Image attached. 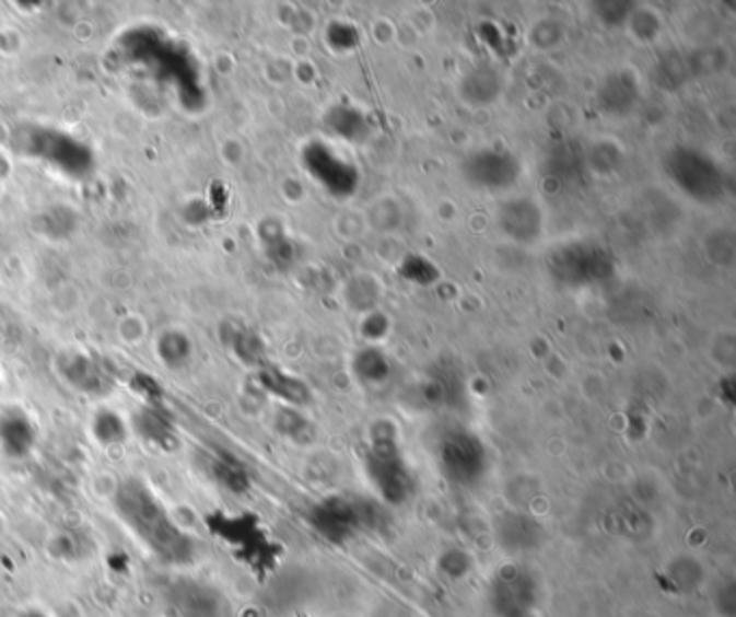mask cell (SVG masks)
Returning <instances> with one entry per match:
<instances>
[{
    "mask_svg": "<svg viewBox=\"0 0 736 617\" xmlns=\"http://www.w3.org/2000/svg\"><path fill=\"white\" fill-rule=\"evenodd\" d=\"M117 508L135 538L154 557L173 566L186 563L190 559L192 544L186 540L182 529L168 519L161 501H156L145 488L121 490Z\"/></svg>",
    "mask_w": 736,
    "mask_h": 617,
    "instance_id": "cell-1",
    "label": "cell"
},
{
    "mask_svg": "<svg viewBox=\"0 0 736 617\" xmlns=\"http://www.w3.org/2000/svg\"><path fill=\"white\" fill-rule=\"evenodd\" d=\"M665 173L674 186L696 203L713 206L726 195V177L711 155L693 148H674L665 154Z\"/></svg>",
    "mask_w": 736,
    "mask_h": 617,
    "instance_id": "cell-2",
    "label": "cell"
},
{
    "mask_svg": "<svg viewBox=\"0 0 736 617\" xmlns=\"http://www.w3.org/2000/svg\"><path fill=\"white\" fill-rule=\"evenodd\" d=\"M547 270L566 288H589L616 275V259L596 242H569L549 253Z\"/></svg>",
    "mask_w": 736,
    "mask_h": 617,
    "instance_id": "cell-3",
    "label": "cell"
},
{
    "mask_svg": "<svg viewBox=\"0 0 736 617\" xmlns=\"http://www.w3.org/2000/svg\"><path fill=\"white\" fill-rule=\"evenodd\" d=\"M365 473L387 503L400 505L409 499L412 477L394 430L376 428L372 432V441L365 454Z\"/></svg>",
    "mask_w": 736,
    "mask_h": 617,
    "instance_id": "cell-4",
    "label": "cell"
},
{
    "mask_svg": "<svg viewBox=\"0 0 736 617\" xmlns=\"http://www.w3.org/2000/svg\"><path fill=\"white\" fill-rule=\"evenodd\" d=\"M436 458L443 475L458 486H474L487 470V450L482 441L467 430H449L436 445Z\"/></svg>",
    "mask_w": 736,
    "mask_h": 617,
    "instance_id": "cell-5",
    "label": "cell"
},
{
    "mask_svg": "<svg viewBox=\"0 0 736 617\" xmlns=\"http://www.w3.org/2000/svg\"><path fill=\"white\" fill-rule=\"evenodd\" d=\"M463 177L478 190L503 193L510 190L521 177V162L505 150H480L465 158Z\"/></svg>",
    "mask_w": 736,
    "mask_h": 617,
    "instance_id": "cell-6",
    "label": "cell"
},
{
    "mask_svg": "<svg viewBox=\"0 0 736 617\" xmlns=\"http://www.w3.org/2000/svg\"><path fill=\"white\" fill-rule=\"evenodd\" d=\"M305 166L314 175V179L327 188L332 197L346 199L359 188V171L343 155L337 154L325 143H312L305 154Z\"/></svg>",
    "mask_w": 736,
    "mask_h": 617,
    "instance_id": "cell-7",
    "label": "cell"
},
{
    "mask_svg": "<svg viewBox=\"0 0 736 617\" xmlns=\"http://www.w3.org/2000/svg\"><path fill=\"white\" fill-rule=\"evenodd\" d=\"M372 514L357 501L328 499L316 508L312 523L330 542L350 540L359 529L367 527Z\"/></svg>",
    "mask_w": 736,
    "mask_h": 617,
    "instance_id": "cell-8",
    "label": "cell"
},
{
    "mask_svg": "<svg viewBox=\"0 0 736 617\" xmlns=\"http://www.w3.org/2000/svg\"><path fill=\"white\" fill-rule=\"evenodd\" d=\"M496 225L507 240L527 246L536 244L542 237L545 214L534 199L514 197L499 208Z\"/></svg>",
    "mask_w": 736,
    "mask_h": 617,
    "instance_id": "cell-9",
    "label": "cell"
},
{
    "mask_svg": "<svg viewBox=\"0 0 736 617\" xmlns=\"http://www.w3.org/2000/svg\"><path fill=\"white\" fill-rule=\"evenodd\" d=\"M642 97L638 78L631 72H611L596 89V106L605 117H629Z\"/></svg>",
    "mask_w": 736,
    "mask_h": 617,
    "instance_id": "cell-10",
    "label": "cell"
},
{
    "mask_svg": "<svg viewBox=\"0 0 736 617\" xmlns=\"http://www.w3.org/2000/svg\"><path fill=\"white\" fill-rule=\"evenodd\" d=\"M501 84H503L501 74L494 68L478 66L463 77L458 84V93L460 100L471 106H489L499 97Z\"/></svg>",
    "mask_w": 736,
    "mask_h": 617,
    "instance_id": "cell-11",
    "label": "cell"
},
{
    "mask_svg": "<svg viewBox=\"0 0 736 617\" xmlns=\"http://www.w3.org/2000/svg\"><path fill=\"white\" fill-rule=\"evenodd\" d=\"M328 126L335 135H339L346 141L361 143L370 132H367V121L365 117L350 108V106H335L328 113Z\"/></svg>",
    "mask_w": 736,
    "mask_h": 617,
    "instance_id": "cell-12",
    "label": "cell"
},
{
    "mask_svg": "<svg viewBox=\"0 0 736 617\" xmlns=\"http://www.w3.org/2000/svg\"><path fill=\"white\" fill-rule=\"evenodd\" d=\"M653 77H655V82L661 89H669V91L680 89L687 82V78H689V63L678 53L663 55L656 61Z\"/></svg>",
    "mask_w": 736,
    "mask_h": 617,
    "instance_id": "cell-13",
    "label": "cell"
},
{
    "mask_svg": "<svg viewBox=\"0 0 736 617\" xmlns=\"http://www.w3.org/2000/svg\"><path fill=\"white\" fill-rule=\"evenodd\" d=\"M354 368H357V372H359L361 379H365V381H374V383L387 379V374H389V363H387V359H385L378 350H374V348L363 350V352L357 357Z\"/></svg>",
    "mask_w": 736,
    "mask_h": 617,
    "instance_id": "cell-14",
    "label": "cell"
},
{
    "mask_svg": "<svg viewBox=\"0 0 736 617\" xmlns=\"http://www.w3.org/2000/svg\"><path fill=\"white\" fill-rule=\"evenodd\" d=\"M531 44L540 50H551V48H558L564 39V26L556 20H542L534 26L531 35H529Z\"/></svg>",
    "mask_w": 736,
    "mask_h": 617,
    "instance_id": "cell-15",
    "label": "cell"
},
{
    "mask_svg": "<svg viewBox=\"0 0 736 617\" xmlns=\"http://www.w3.org/2000/svg\"><path fill=\"white\" fill-rule=\"evenodd\" d=\"M724 53L720 48H704L700 53H696L691 59H687L689 63V72L691 74H717L726 68V59L722 57Z\"/></svg>",
    "mask_w": 736,
    "mask_h": 617,
    "instance_id": "cell-16",
    "label": "cell"
},
{
    "mask_svg": "<svg viewBox=\"0 0 736 617\" xmlns=\"http://www.w3.org/2000/svg\"><path fill=\"white\" fill-rule=\"evenodd\" d=\"M587 164L596 173H609V171L618 168V164H620V150H618V145H611V143L596 145L589 152V155H587Z\"/></svg>",
    "mask_w": 736,
    "mask_h": 617,
    "instance_id": "cell-17",
    "label": "cell"
}]
</instances>
